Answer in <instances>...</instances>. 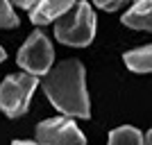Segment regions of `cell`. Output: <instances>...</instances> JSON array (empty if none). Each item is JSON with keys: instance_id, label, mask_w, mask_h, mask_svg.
<instances>
[{"instance_id": "2", "label": "cell", "mask_w": 152, "mask_h": 145, "mask_svg": "<svg viewBox=\"0 0 152 145\" xmlns=\"http://www.w3.org/2000/svg\"><path fill=\"white\" fill-rule=\"evenodd\" d=\"M55 36L66 45H89L95 36V14L89 2H75L66 16L55 20Z\"/></svg>"}, {"instance_id": "1", "label": "cell", "mask_w": 152, "mask_h": 145, "mask_svg": "<svg viewBox=\"0 0 152 145\" xmlns=\"http://www.w3.org/2000/svg\"><path fill=\"white\" fill-rule=\"evenodd\" d=\"M43 91L48 100L64 116H70V118H89L91 116L89 93L84 84V66L77 59H68V61L59 63L52 73H48L43 79Z\"/></svg>"}, {"instance_id": "8", "label": "cell", "mask_w": 152, "mask_h": 145, "mask_svg": "<svg viewBox=\"0 0 152 145\" xmlns=\"http://www.w3.org/2000/svg\"><path fill=\"white\" fill-rule=\"evenodd\" d=\"M125 66L134 73H152V43L125 52Z\"/></svg>"}, {"instance_id": "13", "label": "cell", "mask_w": 152, "mask_h": 145, "mask_svg": "<svg viewBox=\"0 0 152 145\" xmlns=\"http://www.w3.org/2000/svg\"><path fill=\"white\" fill-rule=\"evenodd\" d=\"M12 145H37V143H32V141H14Z\"/></svg>"}, {"instance_id": "4", "label": "cell", "mask_w": 152, "mask_h": 145, "mask_svg": "<svg viewBox=\"0 0 152 145\" xmlns=\"http://www.w3.org/2000/svg\"><path fill=\"white\" fill-rule=\"evenodd\" d=\"M55 59V50H52L50 39L43 32H32L25 45L18 52V66L27 70V75H48Z\"/></svg>"}, {"instance_id": "10", "label": "cell", "mask_w": 152, "mask_h": 145, "mask_svg": "<svg viewBox=\"0 0 152 145\" xmlns=\"http://www.w3.org/2000/svg\"><path fill=\"white\" fill-rule=\"evenodd\" d=\"M16 25H18V16L14 14L12 2L0 0V27H16Z\"/></svg>"}, {"instance_id": "15", "label": "cell", "mask_w": 152, "mask_h": 145, "mask_svg": "<svg viewBox=\"0 0 152 145\" xmlns=\"http://www.w3.org/2000/svg\"><path fill=\"white\" fill-rule=\"evenodd\" d=\"M5 57H7V55H5V48H2V45H0V63L5 61Z\"/></svg>"}, {"instance_id": "6", "label": "cell", "mask_w": 152, "mask_h": 145, "mask_svg": "<svg viewBox=\"0 0 152 145\" xmlns=\"http://www.w3.org/2000/svg\"><path fill=\"white\" fill-rule=\"evenodd\" d=\"M73 7H75V0H37L30 9V20L34 25H45L66 16Z\"/></svg>"}, {"instance_id": "3", "label": "cell", "mask_w": 152, "mask_h": 145, "mask_svg": "<svg viewBox=\"0 0 152 145\" xmlns=\"http://www.w3.org/2000/svg\"><path fill=\"white\" fill-rule=\"evenodd\" d=\"M37 77L34 75H9L0 84V109L9 118H18L27 111L32 100V93L37 88Z\"/></svg>"}, {"instance_id": "11", "label": "cell", "mask_w": 152, "mask_h": 145, "mask_svg": "<svg viewBox=\"0 0 152 145\" xmlns=\"http://www.w3.org/2000/svg\"><path fill=\"white\" fill-rule=\"evenodd\" d=\"M93 2L100 7V9H104V12H116V9H121V7L125 5L127 0H93Z\"/></svg>"}, {"instance_id": "14", "label": "cell", "mask_w": 152, "mask_h": 145, "mask_svg": "<svg viewBox=\"0 0 152 145\" xmlns=\"http://www.w3.org/2000/svg\"><path fill=\"white\" fill-rule=\"evenodd\" d=\"M145 145H152V129L145 134Z\"/></svg>"}, {"instance_id": "9", "label": "cell", "mask_w": 152, "mask_h": 145, "mask_svg": "<svg viewBox=\"0 0 152 145\" xmlns=\"http://www.w3.org/2000/svg\"><path fill=\"white\" fill-rule=\"evenodd\" d=\"M107 145H145V141H143V134L136 127L125 125V127H118V129H111Z\"/></svg>"}, {"instance_id": "5", "label": "cell", "mask_w": 152, "mask_h": 145, "mask_svg": "<svg viewBox=\"0 0 152 145\" xmlns=\"http://www.w3.org/2000/svg\"><path fill=\"white\" fill-rule=\"evenodd\" d=\"M37 145H86V138L73 120L61 116L37 127Z\"/></svg>"}, {"instance_id": "7", "label": "cell", "mask_w": 152, "mask_h": 145, "mask_svg": "<svg viewBox=\"0 0 152 145\" xmlns=\"http://www.w3.org/2000/svg\"><path fill=\"white\" fill-rule=\"evenodd\" d=\"M123 25L152 32V0H136L123 16Z\"/></svg>"}, {"instance_id": "12", "label": "cell", "mask_w": 152, "mask_h": 145, "mask_svg": "<svg viewBox=\"0 0 152 145\" xmlns=\"http://www.w3.org/2000/svg\"><path fill=\"white\" fill-rule=\"evenodd\" d=\"M9 2H14V5L23 7V9H32V0H9Z\"/></svg>"}]
</instances>
